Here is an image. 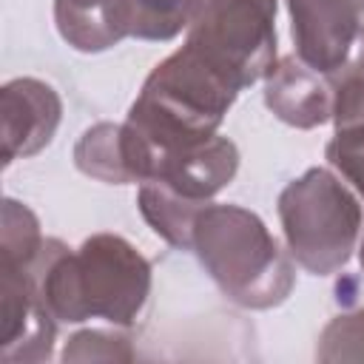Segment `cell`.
<instances>
[{
	"mask_svg": "<svg viewBox=\"0 0 364 364\" xmlns=\"http://www.w3.org/2000/svg\"><path fill=\"white\" fill-rule=\"evenodd\" d=\"M26 270L57 321L102 318L119 330L139 321L154 282L151 262L119 233H94L77 250L46 236Z\"/></svg>",
	"mask_w": 364,
	"mask_h": 364,
	"instance_id": "obj_1",
	"label": "cell"
},
{
	"mask_svg": "<svg viewBox=\"0 0 364 364\" xmlns=\"http://www.w3.org/2000/svg\"><path fill=\"white\" fill-rule=\"evenodd\" d=\"M191 250L216 287L247 310L279 307L296 284L290 256L262 216L242 205L208 202L196 216Z\"/></svg>",
	"mask_w": 364,
	"mask_h": 364,
	"instance_id": "obj_2",
	"label": "cell"
},
{
	"mask_svg": "<svg viewBox=\"0 0 364 364\" xmlns=\"http://www.w3.org/2000/svg\"><path fill=\"white\" fill-rule=\"evenodd\" d=\"M279 219L290 259L313 276L341 270L361 236L358 196L330 168H307L279 193Z\"/></svg>",
	"mask_w": 364,
	"mask_h": 364,
	"instance_id": "obj_3",
	"label": "cell"
},
{
	"mask_svg": "<svg viewBox=\"0 0 364 364\" xmlns=\"http://www.w3.org/2000/svg\"><path fill=\"white\" fill-rule=\"evenodd\" d=\"M276 11L279 0H205L185 46L242 91L276 65Z\"/></svg>",
	"mask_w": 364,
	"mask_h": 364,
	"instance_id": "obj_4",
	"label": "cell"
},
{
	"mask_svg": "<svg viewBox=\"0 0 364 364\" xmlns=\"http://www.w3.org/2000/svg\"><path fill=\"white\" fill-rule=\"evenodd\" d=\"M296 57L324 77L338 74L364 37V0H287Z\"/></svg>",
	"mask_w": 364,
	"mask_h": 364,
	"instance_id": "obj_5",
	"label": "cell"
},
{
	"mask_svg": "<svg viewBox=\"0 0 364 364\" xmlns=\"http://www.w3.org/2000/svg\"><path fill=\"white\" fill-rule=\"evenodd\" d=\"M0 361H46L51 358L57 318L40 301L26 267L0 262Z\"/></svg>",
	"mask_w": 364,
	"mask_h": 364,
	"instance_id": "obj_6",
	"label": "cell"
},
{
	"mask_svg": "<svg viewBox=\"0 0 364 364\" xmlns=\"http://www.w3.org/2000/svg\"><path fill=\"white\" fill-rule=\"evenodd\" d=\"M3 165L40 154L63 119L60 94L37 77H14L0 88Z\"/></svg>",
	"mask_w": 364,
	"mask_h": 364,
	"instance_id": "obj_7",
	"label": "cell"
},
{
	"mask_svg": "<svg viewBox=\"0 0 364 364\" xmlns=\"http://www.w3.org/2000/svg\"><path fill=\"white\" fill-rule=\"evenodd\" d=\"M239 171V148L233 139L213 134L210 139L162 156L145 182H159L188 202L208 205Z\"/></svg>",
	"mask_w": 364,
	"mask_h": 364,
	"instance_id": "obj_8",
	"label": "cell"
},
{
	"mask_svg": "<svg viewBox=\"0 0 364 364\" xmlns=\"http://www.w3.org/2000/svg\"><path fill=\"white\" fill-rule=\"evenodd\" d=\"M264 105L299 131L318 128L333 119V80L296 54L282 57L264 77Z\"/></svg>",
	"mask_w": 364,
	"mask_h": 364,
	"instance_id": "obj_9",
	"label": "cell"
},
{
	"mask_svg": "<svg viewBox=\"0 0 364 364\" xmlns=\"http://www.w3.org/2000/svg\"><path fill=\"white\" fill-rule=\"evenodd\" d=\"M54 23L60 37L82 54L108 51L131 37L128 0H54Z\"/></svg>",
	"mask_w": 364,
	"mask_h": 364,
	"instance_id": "obj_10",
	"label": "cell"
},
{
	"mask_svg": "<svg viewBox=\"0 0 364 364\" xmlns=\"http://www.w3.org/2000/svg\"><path fill=\"white\" fill-rule=\"evenodd\" d=\"M136 208H139L142 219L148 222V228L159 239H165L171 247L191 250L193 225H196V216L205 205L188 202L159 182H142L136 191Z\"/></svg>",
	"mask_w": 364,
	"mask_h": 364,
	"instance_id": "obj_11",
	"label": "cell"
},
{
	"mask_svg": "<svg viewBox=\"0 0 364 364\" xmlns=\"http://www.w3.org/2000/svg\"><path fill=\"white\" fill-rule=\"evenodd\" d=\"M74 165L80 173L105 182V185H134L125 145H122V122H97L82 131L74 145Z\"/></svg>",
	"mask_w": 364,
	"mask_h": 364,
	"instance_id": "obj_12",
	"label": "cell"
},
{
	"mask_svg": "<svg viewBox=\"0 0 364 364\" xmlns=\"http://www.w3.org/2000/svg\"><path fill=\"white\" fill-rule=\"evenodd\" d=\"M202 3L205 0H128L131 37L168 43L193 23Z\"/></svg>",
	"mask_w": 364,
	"mask_h": 364,
	"instance_id": "obj_13",
	"label": "cell"
},
{
	"mask_svg": "<svg viewBox=\"0 0 364 364\" xmlns=\"http://www.w3.org/2000/svg\"><path fill=\"white\" fill-rule=\"evenodd\" d=\"M0 262L6 264H17V267H28L40 247H43V230H40V219L37 213L26 205L17 202L11 196L3 199V219H0Z\"/></svg>",
	"mask_w": 364,
	"mask_h": 364,
	"instance_id": "obj_14",
	"label": "cell"
},
{
	"mask_svg": "<svg viewBox=\"0 0 364 364\" xmlns=\"http://www.w3.org/2000/svg\"><path fill=\"white\" fill-rule=\"evenodd\" d=\"M318 361H364V307L336 316L318 336Z\"/></svg>",
	"mask_w": 364,
	"mask_h": 364,
	"instance_id": "obj_15",
	"label": "cell"
},
{
	"mask_svg": "<svg viewBox=\"0 0 364 364\" xmlns=\"http://www.w3.org/2000/svg\"><path fill=\"white\" fill-rule=\"evenodd\" d=\"M131 338L117 330H80L65 341L63 361H131Z\"/></svg>",
	"mask_w": 364,
	"mask_h": 364,
	"instance_id": "obj_16",
	"label": "cell"
},
{
	"mask_svg": "<svg viewBox=\"0 0 364 364\" xmlns=\"http://www.w3.org/2000/svg\"><path fill=\"white\" fill-rule=\"evenodd\" d=\"M324 154H327V162L338 171V176L350 182V188L358 196H364V134L336 131Z\"/></svg>",
	"mask_w": 364,
	"mask_h": 364,
	"instance_id": "obj_17",
	"label": "cell"
},
{
	"mask_svg": "<svg viewBox=\"0 0 364 364\" xmlns=\"http://www.w3.org/2000/svg\"><path fill=\"white\" fill-rule=\"evenodd\" d=\"M358 262H361V273H364V239H361V247H358Z\"/></svg>",
	"mask_w": 364,
	"mask_h": 364,
	"instance_id": "obj_18",
	"label": "cell"
}]
</instances>
